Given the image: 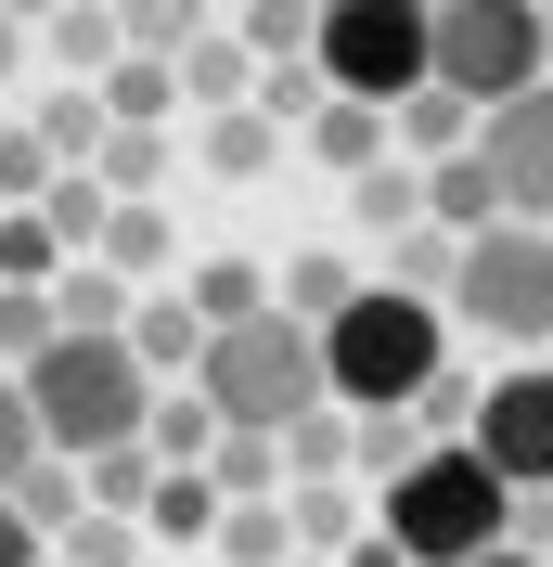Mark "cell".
Here are the masks:
<instances>
[{"mask_svg":"<svg viewBox=\"0 0 553 567\" xmlns=\"http://www.w3.org/2000/svg\"><path fill=\"white\" fill-rule=\"evenodd\" d=\"M52 310H65V336H129L142 284L116 271V258H65V284H52Z\"/></svg>","mask_w":553,"mask_h":567,"instance_id":"obj_14","label":"cell"},{"mask_svg":"<svg viewBox=\"0 0 553 567\" xmlns=\"http://www.w3.org/2000/svg\"><path fill=\"white\" fill-rule=\"evenodd\" d=\"M65 233H52V219H39V207H13V219H0V284H65Z\"/></svg>","mask_w":553,"mask_h":567,"instance_id":"obj_32","label":"cell"},{"mask_svg":"<svg viewBox=\"0 0 553 567\" xmlns=\"http://www.w3.org/2000/svg\"><path fill=\"white\" fill-rule=\"evenodd\" d=\"M104 258H116L129 284H168V271H180V246H168V207H116V219H104Z\"/></svg>","mask_w":553,"mask_h":567,"instance_id":"obj_29","label":"cell"},{"mask_svg":"<svg viewBox=\"0 0 553 567\" xmlns=\"http://www.w3.org/2000/svg\"><path fill=\"white\" fill-rule=\"evenodd\" d=\"M477 452L502 464L515 491H553V361H515V374L477 400Z\"/></svg>","mask_w":553,"mask_h":567,"instance_id":"obj_8","label":"cell"},{"mask_svg":"<svg viewBox=\"0 0 553 567\" xmlns=\"http://www.w3.org/2000/svg\"><path fill=\"white\" fill-rule=\"evenodd\" d=\"M27 52H39V27H27V13H0V78H27Z\"/></svg>","mask_w":553,"mask_h":567,"instance_id":"obj_42","label":"cell"},{"mask_svg":"<svg viewBox=\"0 0 553 567\" xmlns=\"http://www.w3.org/2000/svg\"><path fill=\"white\" fill-rule=\"evenodd\" d=\"M142 542H155V529H142V516H104V503H91V516H77V529H65V567H129Z\"/></svg>","mask_w":553,"mask_h":567,"instance_id":"obj_38","label":"cell"},{"mask_svg":"<svg viewBox=\"0 0 553 567\" xmlns=\"http://www.w3.org/2000/svg\"><path fill=\"white\" fill-rule=\"evenodd\" d=\"M322 78H335L347 104H413L425 78H438V13H425V0H335V13H322Z\"/></svg>","mask_w":553,"mask_h":567,"instance_id":"obj_6","label":"cell"},{"mask_svg":"<svg viewBox=\"0 0 553 567\" xmlns=\"http://www.w3.org/2000/svg\"><path fill=\"white\" fill-rule=\"evenodd\" d=\"M553 78V13L541 0H450L438 13V91H463V104H515V91H541Z\"/></svg>","mask_w":553,"mask_h":567,"instance_id":"obj_7","label":"cell"},{"mask_svg":"<svg viewBox=\"0 0 553 567\" xmlns=\"http://www.w3.org/2000/svg\"><path fill=\"white\" fill-rule=\"evenodd\" d=\"M91 91H104V116H116V130H168V116L194 104V91H180V65H168V52H129V65H104V78H91Z\"/></svg>","mask_w":553,"mask_h":567,"instance_id":"obj_15","label":"cell"},{"mask_svg":"<svg viewBox=\"0 0 553 567\" xmlns=\"http://www.w3.org/2000/svg\"><path fill=\"white\" fill-rule=\"evenodd\" d=\"M310 155L361 181V168H386V155H399V116H386V104H347V91H335V104L310 116Z\"/></svg>","mask_w":553,"mask_h":567,"instance_id":"obj_16","label":"cell"},{"mask_svg":"<svg viewBox=\"0 0 553 567\" xmlns=\"http://www.w3.org/2000/svg\"><path fill=\"white\" fill-rule=\"evenodd\" d=\"M207 13H244V0H207Z\"/></svg>","mask_w":553,"mask_h":567,"instance_id":"obj_45","label":"cell"},{"mask_svg":"<svg viewBox=\"0 0 553 567\" xmlns=\"http://www.w3.org/2000/svg\"><path fill=\"white\" fill-rule=\"evenodd\" d=\"M65 336V310H52V284H0V374H27L39 349Z\"/></svg>","mask_w":553,"mask_h":567,"instance_id":"obj_30","label":"cell"},{"mask_svg":"<svg viewBox=\"0 0 553 567\" xmlns=\"http://www.w3.org/2000/svg\"><path fill=\"white\" fill-rule=\"evenodd\" d=\"M258 78H271V65L244 52V27H207L194 52H180V91H194V116H244V104H258Z\"/></svg>","mask_w":553,"mask_h":567,"instance_id":"obj_11","label":"cell"},{"mask_svg":"<svg viewBox=\"0 0 553 567\" xmlns=\"http://www.w3.org/2000/svg\"><path fill=\"white\" fill-rule=\"evenodd\" d=\"M296 567H322V555H296Z\"/></svg>","mask_w":553,"mask_h":567,"instance_id":"obj_48","label":"cell"},{"mask_svg":"<svg viewBox=\"0 0 553 567\" xmlns=\"http://www.w3.org/2000/svg\"><path fill=\"white\" fill-rule=\"evenodd\" d=\"M310 13H335V0H310Z\"/></svg>","mask_w":553,"mask_h":567,"instance_id":"obj_47","label":"cell"},{"mask_svg":"<svg viewBox=\"0 0 553 567\" xmlns=\"http://www.w3.org/2000/svg\"><path fill=\"white\" fill-rule=\"evenodd\" d=\"M425 219H438V233H489V219H515V194H502V168L463 142V155L425 168Z\"/></svg>","mask_w":553,"mask_h":567,"instance_id":"obj_10","label":"cell"},{"mask_svg":"<svg viewBox=\"0 0 553 567\" xmlns=\"http://www.w3.org/2000/svg\"><path fill=\"white\" fill-rule=\"evenodd\" d=\"M450 322H477L489 349H541L553 336V219H489V233H463Z\"/></svg>","mask_w":553,"mask_h":567,"instance_id":"obj_5","label":"cell"},{"mask_svg":"<svg viewBox=\"0 0 553 567\" xmlns=\"http://www.w3.org/2000/svg\"><path fill=\"white\" fill-rule=\"evenodd\" d=\"M477 155L502 168L515 219H553V78H541V91H515V104H489V116H477Z\"/></svg>","mask_w":553,"mask_h":567,"instance_id":"obj_9","label":"cell"},{"mask_svg":"<svg viewBox=\"0 0 553 567\" xmlns=\"http://www.w3.org/2000/svg\"><path fill=\"white\" fill-rule=\"evenodd\" d=\"M91 181H104L116 207H155V181H168V130H104V155H91Z\"/></svg>","mask_w":553,"mask_h":567,"instance_id":"obj_24","label":"cell"},{"mask_svg":"<svg viewBox=\"0 0 553 567\" xmlns=\"http://www.w3.org/2000/svg\"><path fill=\"white\" fill-rule=\"evenodd\" d=\"M52 181H65V155H52L39 130H13V116H0V207H39Z\"/></svg>","mask_w":553,"mask_h":567,"instance_id":"obj_35","label":"cell"},{"mask_svg":"<svg viewBox=\"0 0 553 567\" xmlns=\"http://www.w3.org/2000/svg\"><path fill=\"white\" fill-rule=\"evenodd\" d=\"M322 104H335V78H322V52H310V65H271V78H258V116H283L296 142H310V116H322Z\"/></svg>","mask_w":553,"mask_h":567,"instance_id":"obj_36","label":"cell"},{"mask_svg":"<svg viewBox=\"0 0 553 567\" xmlns=\"http://www.w3.org/2000/svg\"><path fill=\"white\" fill-rule=\"evenodd\" d=\"M386 284H413V297H438V310H450V284H463V233H438V219H413V233L386 246Z\"/></svg>","mask_w":553,"mask_h":567,"instance_id":"obj_26","label":"cell"},{"mask_svg":"<svg viewBox=\"0 0 553 567\" xmlns=\"http://www.w3.org/2000/svg\"><path fill=\"white\" fill-rule=\"evenodd\" d=\"M374 529L399 542L413 567H477L489 542L515 529V477H502L477 439H425V452L374 491Z\"/></svg>","mask_w":553,"mask_h":567,"instance_id":"obj_1","label":"cell"},{"mask_svg":"<svg viewBox=\"0 0 553 567\" xmlns=\"http://www.w3.org/2000/svg\"><path fill=\"white\" fill-rule=\"evenodd\" d=\"M39 452H52V439H39V400H27V374H0V491H13V477H27Z\"/></svg>","mask_w":553,"mask_h":567,"instance_id":"obj_39","label":"cell"},{"mask_svg":"<svg viewBox=\"0 0 553 567\" xmlns=\"http://www.w3.org/2000/svg\"><path fill=\"white\" fill-rule=\"evenodd\" d=\"M77 477H91V503H104V516H142L168 464H155V439H116V452H91V464H77Z\"/></svg>","mask_w":553,"mask_h":567,"instance_id":"obj_27","label":"cell"},{"mask_svg":"<svg viewBox=\"0 0 553 567\" xmlns=\"http://www.w3.org/2000/svg\"><path fill=\"white\" fill-rule=\"evenodd\" d=\"M541 13H553V0H541Z\"/></svg>","mask_w":553,"mask_h":567,"instance_id":"obj_50","label":"cell"},{"mask_svg":"<svg viewBox=\"0 0 553 567\" xmlns=\"http://www.w3.org/2000/svg\"><path fill=\"white\" fill-rule=\"evenodd\" d=\"M39 52H52L65 78H104V65H129V27H116L104 0H65V13L39 27Z\"/></svg>","mask_w":553,"mask_h":567,"instance_id":"obj_19","label":"cell"},{"mask_svg":"<svg viewBox=\"0 0 553 567\" xmlns=\"http://www.w3.org/2000/svg\"><path fill=\"white\" fill-rule=\"evenodd\" d=\"M194 310H207V336L219 322H258V310H283V271H258V258H194V284H180Z\"/></svg>","mask_w":553,"mask_h":567,"instance_id":"obj_18","label":"cell"},{"mask_svg":"<svg viewBox=\"0 0 553 567\" xmlns=\"http://www.w3.org/2000/svg\"><path fill=\"white\" fill-rule=\"evenodd\" d=\"M413 452H425V439H413V413H361V477H374V491H386Z\"/></svg>","mask_w":553,"mask_h":567,"instance_id":"obj_40","label":"cell"},{"mask_svg":"<svg viewBox=\"0 0 553 567\" xmlns=\"http://www.w3.org/2000/svg\"><path fill=\"white\" fill-rule=\"evenodd\" d=\"M39 219H52V233H65L77 258H104V219H116V194H104V181H91V168H65V181H52V194H39Z\"/></svg>","mask_w":553,"mask_h":567,"instance_id":"obj_31","label":"cell"},{"mask_svg":"<svg viewBox=\"0 0 553 567\" xmlns=\"http://www.w3.org/2000/svg\"><path fill=\"white\" fill-rule=\"evenodd\" d=\"M425 13H450V0H425Z\"/></svg>","mask_w":553,"mask_h":567,"instance_id":"obj_46","label":"cell"},{"mask_svg":"<svg viewBox=\"0 0 553 567\" xmlns=\"http://www.w3.org/2000/svg\"><path fill=\"white\" fill-rule=\"evenodd\" d=\"M0 567H52V529H27V503L0 491Z\"/></svg>","mask_w":553,"mask_h":567,"instance_id":"obj_41","label":"cell"},{"mask_svg":"<svg viewBox=\"0 0 553 567\" xmlns=\"http://www.w3.org/2000/svg\"><path fill=\"white\" fill-rule=\"evenodd\" d=\"M347 219H361L374 246H399V233L425 219V168H413V155H386V168H361V181H347Z\"/></svg>","mask_w":553,"mask_h":567,"instance_id":"obj_20","label":"cell"},{"mask_svg":"<svg viewBox=\"0 0 553 567\" xmlns=\"http://www.w3.org/2000/svg\"><path fill=\"white\" fill-rule=\"evenodd\" d=\"M335 567H413V555H399V542H386V529H361V542H347Z\"/></svg>","mask_w":553,"mask_h":567,"instance_id":"obj_43","label":"cell"},{"mask_svg":"<svg viewBox=\"0 0 553 567\" xmlns=\"http://www.w3.org/2000/svg\"><path fill=\"white\" fill-rule=\"evenodd\" d=\"M310 39H322L310 0H244V52L258 65H310Z\"/></svg>","mask_w":553,"mask_h":567,"instance_id":"obj_33","label":"cell"},{"mask_svg":"<svg viewBox=\"0 0 553 567\" xmlns=\"http://www.w3.org/2000/svg\"><path fill=\"white\" fill-rule=\"evenodd\" d=\"M219 555H232V567H296V503H283V491L232 503V516H219Z\"/></svg>","mask_w":553,"mask_h":567,"instance_id":"obj_23","label":"cell"},{"mask_svg":"<svg viewBox=\"0 0 553 567\" xmlns=\"http://www.w3.org/2000/svg\"><path fill=\"white\" fill-rule=\"evenodd\" d=\"M129 349L155 361V374H194V361H207V310H194L180 284H142V310H129Z\"/></svg>","mask_w":553,"mask_h":567,"instance_id":"obj_13","label":"cell"},{"mask_svg":"<svg viewBox=\"0 0 553 567\" xmlns=\"http://www.w3.org/2000/svg\"><path fill=\"white\" fill-rule=\"evenodd\" d=\"M142 439H155V464H207V452H219V400H207V388H168Z\"/></svg>","mask_w":553,"mask_h":567,"instance_id":"obj_28","label":"cell"},{"mask_svg":"<svg viewBox=\"0 0 553 567\" xmlns=\"http://www.w3.org/2000/svg\"><path fill=\"white\" fill-rule=\"evenodd\" d=\"M322 374H335L347 413H413L450 374V310L413 297V284H361V297L322 322Z\"/></svg>","mask_w":553,"mask_h":567,"instance_id":"obj_2","label":"cell"},{"mask_svg":"<svg viewBox=\"0 0 553 567\" xmlns=\"http://www.w3.org/2000/svg\"><path fill=\"white\" fill-rule=\"evenodd\" d=\"M283 503H296V542H335V555H347L361 529H374V503H361V477H296Z\"/></svg>","mask_w":553,"mask_h":567,"instance_id":"obj_25","label":"cell"},{"mask_svg":"<svg viewBox=\"0 0 553 567\" xmlns=\"http://www.w3.org/2000/svg\"><path fill=\"white\" fill-rule=\"evenodd\" d=\"M0 13H27V27H52V13H65V0H0Z\"/></svg>","mask_w":553,"mask_h":567,"instance_id":"obj_44","label":"cell"},{"mask_svg":"<svg viewBox=\"0 0 553 567\" xmlns=\"http://www.w3.org/2000/svg\"><path fill=\"white\" fill-rule=\"evenodd\" d=\"M52 567H65V555H52Z\"/></svg>","mask_w":553,"mask_h":567,"instance_id":"obj_51","label":"cell"},{"mask_svg":"<svg viewBox=\"0 0 553 567\" xmlns=\"http://www.w3.org/2000/svg\"><path fill=\"white\" fill-rule=\"evenodd\" d=\"M104 13H116V0H104Z\"/></svg>","mask_w":553,"mask_h":567,"instance_id":"obj_49","label":"cell"},{"mask_svg":"<svg viewBox=\"0 0 553 567\" xmlns=\"http://www.w3.org/2000/svg\"><path fill=\"white\" fill-rule=\"evenodd\" d=\"M463 142H477V104H463V91H438V78H425L413 104H399V155H413V168H438V155H463Z\"/></svg>","mask_w":553,"mask_h":567,"instance_id":"obj_22","label":"cell"},{"mask_svg":"<svg viewBox=\"0 0 553 567\" xmlns=\"http://www.w3.org/2000/svg\"><path fill=\"white\" fill-rule=\"evenodd\" d=\"M194 155H207V181H258V168H283V155H296V130H283V116H194Z\"/></svg>","mask_w":553,"mask_h":567,"instance_id":"obj_12","label":"cell"},{"mask_svg":"<svg viewBox=\"0 0 553 567\" xmlns=\"http://www.w3.org/2000/svg\"><path fill=\"white\" fill-rule=\"evenodd\" d=\"M116 27H129V52H194V39H207V0H116Z\"/></svg>","mask_w":553,"mask_h":567,"instance_id":"obj_34","label":"cell"},{"mask_svg":"<svg viewBox=\"0 0 553 567\" xmlns=\"http://www.w3.org/2000/svg\"><path fill=\"white\" fill-rule=\"evenodd\" d=\"M347 297H361V271H347V258H296V271H283V310H296V322H335Z\"/></svg>","mask_w":553,"mask_h":567,"instance_id":"obj_37","label":"cell"},{"mask_svg":"<svg viewBox=\"0 0 553 567\" xmlns=\"http://www.w3.org/2000/svg\"><path fill=\"white\" fill-rule=\"evenodd\" d=\"M194 388L219 400V425H296V413H322L335 400V374H322V322H296V310H258V322H219L207 336V361H194Z\"/></svg>","mask_w":553,"mask_h":567,"instance_id":"obj_4","label":"cell"},{"mask_svg":"<svg viewBox=\"0 0 553 567\" xmlns=\"http://www.w3.org/2000/svg\"><path fill=\"white\" fill-rule=\"evenodd\" d=\"M39 142H52V155H65V168H91V155H104V91H77V78H52V91H39V116H27Z\"/></svg>","mask_w":553,"mask_h":567,"instance_id":"obj_21","label":"cell"},{"mask_svg":"<svg viewBox=\"0 0 553 567\" xmlns=\"http://www.w3.org/2000/svg\"><path fill=\"white\" fill-rule=\"evenodd\" d=\"M27 400H39V439H52L65 464H91V452H116V439L155 425L168 374H155L129 336H52V349L27 361Z\"/></svg>","mask_w":553,"mask_h":567,"instance_id":"obj_3","label":"cell"},{"mask_svg":"<svg viewBox=\"0 0 553 567\" xmlns=\"http://www.w3.org/2000/svg\"><path fill=\"white\" fill-rule=\"evenodd\" d=\"M219 516H232V491H219L207 464H168L155 503H142V529H155V542H219Z\"/></svg>","mask_w":553,"mask_h":567,"instance_id":"obj_17","label":"cell"}]
</instances>
